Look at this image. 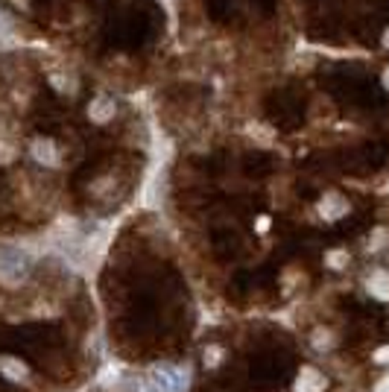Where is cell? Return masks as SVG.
<instances>
[{
  "mask_svg": "<svg viewBox=\"0 0 389 392\" xmlns=\"http://www.w3.org/2000/svg\"><path fill=\"white\" fill-rule=\"evenodd\" d=\"M366 287H369V293H372L375 299H381V302H389V272H372V278L366 281Z\"/></svg>",
  "mask_w": 389,
  "mask_h": 392,
  "instance_id": "cell-8",
  "label": "cell"
},
{
  "mask_svg": "<svg viewBox=\"0 0 389 392\" xmlns=\"http://www.w3.org/2000/svg\"><path fill=\"white\" fill-rule=\"evenodd\" d=\"M325 261H328L331 269H342V267L348 264V255H345V252H328Z\"/></svg>",
  "mask_w": 389,
  "mask_h": 392,
  "instance_id": "cell-9",
  "label": "cell"
},
{
  "mask_svg": "<svg viewBox=\"0 0 389 392\" xmlns=\"http://www.w3.org/2000/svg\"><path fill=\"white\" fill-rule=\"evenodd\" d=\"M0 372L9 378V381H24L27 375H30V369H27V363L24 360H18V357H0Z\"/></svg>",
  "mask_w": 389,
  "mask_h": 392,
  "instance_id": "cell-7",
  "label": "cell"
},
{
  "mask_svg": "<svg viewBox=\"0 0 389 392\" xmlns=\"http://www.w3.org/2000/svg\"><path fill=\"white\" fill-rule=\"evenodd\" d=\"M325 389V378L314 366H304L296 378V392H322Z\"/></svg>",
  "mask_w": 389,
  "mask_h": 392,
  "instance_id": "cell-6",
  "label": "cell"
},
{
  "mask_svg": "<svg viewBox=\"0 0 389 392\" xmlns=\"http://www.w3.org/2000/svg\"><path fill=\"white\" fill-rule=\"evenodd\" d=\"M383 88H386V91H389V68H386V71H383Z\"/></svg>",
  "mask_w": 389,
  "mask_h": 392,
  "instance_id": "cell-16",
  "label": "cell"
},
{
  "mask_svg": "<svg viewBox=\"0 0 389 392\" xmlns=\"http://www.w3.org/2000/svg\"><path fill=\"white\" fill-rule=\"evenodd\" d=\"M375 360H378V363H389V345H383V348L375 351Z\"/></svg>",
  "mask_w": 389,
  "mask_h": 392,
  "instance_id": "cell-14",
  "label": "cell"
},
{
  "mask_svg": "<svg viewBox=\"0 0 389 392\" xmlns=\"http://www.w3.org/2000/svg\"><path fill=\"white\" fill-rule=\"evenodd\" d=\"M217 357H220V348H208V351H205V363H208V366H217V363H220Z\"/></svg>",
  "mask_w": 389,
  "mask_h": 392,
  "instance_id": "cell-12",
  "label": "cell"
},
{
  "mask_svg": "<svg viewBox=\"0 0 389 392\" xmlns=\"http://www.w3.org/2000/svg\"><path fill=\"white\" fill-rule=\"evenodd\" d=\"M114 111H118V106H114V100H111L109 94L94 97L91 106H88V117H91L94 123H109L111 117H114Z\"/></svg>",
  "mask_w": 389,
  "mask_h": 392,
  "instance_id": "cell-3",
  "label": "cell"
},
{
  "mask_svg": "<svg viewBox=\"0 0 389 392\" xmlns=\"http://www.w3.org/2000/svg\"><path fill=\"white\" fill-rule=\"evenodd\" d=\"M319 214L325 220H340L342 214H348V202L342 200L340 193H325L319 202Z\"/></svg>",
  "mask_w": 389,
  "mask_h": 392,
  "instance_id": "cell-5",
  "label": "cell"
},
{
  "mask_svg": "<svg viewBox=\"0 0 389 392\" xmlns=\"http://www.w3.org/2000/svg\"><path fill=\"white\" fill-rule=\"evenodd\" d=\"M383 47H389V30L383 32Z\"/></svg>",
  "mask_w": 389,
  "mask_h": 392,
  "instance_id": "cell-17",
  "label": "cell"
},
{
  "mask_svg": "<svg viewBox=\"0 0 389 392\" xmlns=\"http://www.w3.org/2000/svg\"><path fill=\"white\" fill-rule=\"evenodd\" d=\"M138 392H187V372L173 366H159L138 384Z\"/></svg>",
  "mask_w": 389,
  "mask_h": 392,
  "instance_id": "cell-1",
  "label": "cell"
},
{
  "mask_svg": "<svg viewBox=\"0 0 389 392\" xmlns=\"http://www.w3.org/2000/svg\"><path fill=\"white\" fill-rule=\"evenodd\" d=\"M386 238H389V234H386L383 228H378V231L372 234V238H369V249H381V246L386 243Z\"/></svg>",
  "mask_w": 389,
  "mask_h": 392,
  "instance_id": "cell-11",
  "label": "cell"
},
{
  "mask_svg": "<svg viewBox=\"0 0 389 392\" xmlns=\"http://www.w3.org/2000/svg\"><path fill=\"white\" fill-rule=\"evenodd\" d=\"M12 147H6V144H0V164H6V161H12Z\"/></svg>",
  "mask_w": 389,
  "mask_h": 392,
  "instance_id": "cell-13",
  "label": "cell"
},
{
  "mask_svg": "<svg viewBox=\"0 0 389 392\" xmlns=\"http://www.w3.org/2000/svg\"><path fill=\"white\" fill-rule=\"evenodd\" d=\"M314 345L316 348H331V345H334V337H331V331H316V334H314Z\"/></svg>",
  "mask_w": 389,
  "mask_h": 392,
  "instance_id": "cell-10",
  "label": "cell"
},
{
  "mask_svg": "<svg viewBox=\"0 0 389 392\" xmlns=\"http://www.w3.org/2000/svg\"><path fill=\"white\" fill-rule=\"evenodd\" d=\"M30 272V255L18 246H0V281L18 284Z\"/></svg>",
  "mask_w": 389,
  "mask_h": 392,
  "instance_id": "cell-2",
  "label": "cell"
},
{
  "mask_svg": "<svg viewBox=\"0 0 389 392\" xmlns=\"http://www.w3.org/2000/svg\"><path fill=\"white\" fill-rule=\"evenodd\" d=\"M375 392H389V375H386V378H383V381L375 386Z\"/></svg>",
  "mask_w": 389,
  "mask_h": 392,
  "instance_id": "cell-15",
  "label": "cell"
},
{
  "mask_svg": "<svg viewBox=\"0 0 389 392\" xmlns=\"http://www.w3.org/2000/svg\"><path fill=\"white\" fill-rule=\"evenodd\" d=\"M32 159L38 161V164H44V167H56L59 164V149H56V144L50 141V138H38V141H32Z\"/></svg>",
  "mask_w": 389,
  "mask_h": 392,
  "instance_id": "cell-4",
  "label": "cell"
}]
</instances>
